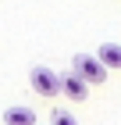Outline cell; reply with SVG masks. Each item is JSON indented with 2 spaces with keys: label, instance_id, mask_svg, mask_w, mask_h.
Wrapping results in <instances>:
<instances>
[{
  "label": "cell",
  "instance_id": "6da1fadb",
  "mask_svg": "<svg viewBox=\"0 0 121 125\" xmlns=\"http://www.w3.org/2000/svg\"><path fill=\"white\" fill-rule=\"evenodd\" d=\"M71 72L82 79L85 86H103L107 82V68L96 61V54H75L71 57Z\"/></svg>",
  "mask_w": 121,
  "mask_h": 125
},
{
  "label": "cell",
  "instance_id": "7a4b0ae2",
  "mask_svg": "<svg viewBox=\"0 0 121 125\" xmlns=\"http://www.w3.org/2000/svg\"><path fill=\"white\" fill-rule=\"evenodd\" d=\"M28 86H32V93L43 96V100H54V96H61V75L50 72V68H43V64H36L28 72Z\"/></svg>",
  "mask_w": 121,
  "mask_h": 125
},
{
  "label": "cell",
  "instance_id": "3957f363",
  "mask_svg": "<svg viewBox=\"0 0 121 125\" xmlns=\"http://www.w3.org/2000/svg\"><path fill=\"white\" fill-rule=\"evenodd\" d=\"M61 93H64L68 100H89V86H85L75 72H64V75H61Z\"/></svg>",
  "mask_w": 121,
  "mask_h": 125
},
{
  "label": "cell",
  "instance_id": "277c9868",
  "mask_svg": "<svg viewBox=\"0 0 121 125\" xmlns=\"http://www.w3.org/2000/svg\"><path fill=\"white\" fill-rule=\"evenodd\" d=\"M96 61L107 72H121V43H100L96 47Z\"/></svg>",
  "mask_w": 121,
  "mask_h": 125
},
{
  "label": "cell",
  "instance_id": "5b68a950",
  "mask_svg": "<svg viewBox=\"0 0 121 125\" xmlns=\"http://www.w3.org/2000/svg\"><path fill=\"white\" fill-rule=\"evenodd\" d=\"M4 125H36V111L32 107H7L4 111Z\"/></svg>",
  "mask_w": 121,
  "mask_h": 125
},
{
  "label": "cell",
  "instance_id": "8992f818",
  "mask_svg": "<svg viewBox=\"0 0 121 125\" xmlns=\"http://www.w3.org/2000/svg\"><path fill=\"white\" fill-rule=\"evenodd\" d=\"M50 125H78V122H75V115H71V111H64V107H57L54 115H50Z\"/></svg>",
  "mask_w": 121,
  "mask_h": 125
}]
</instances>
